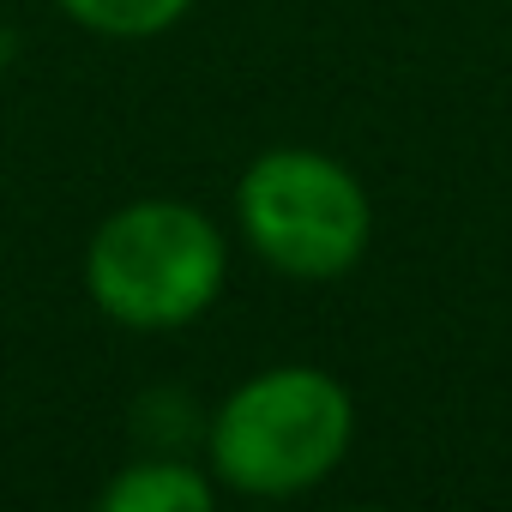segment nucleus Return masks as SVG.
I'll return each instance as SVG.
<instances>
[{
	"label": "nucleus",
	"instance_id": "nucleus-1",
	"mask_svg": "<svg viewBox=\"0 0 512 512\" xmlns=\"http://www.w3.org/2000/svg\"><path fill=\"white\" fill-rule=\"evenodd\" d=\"M356 440V398L338 374L284 362L241 380L205 428V470L247 500L320 488Z\"/></svg>",
	"mask_w": 512,
	"mask_h": 512
},
{
	"label": "nucleus",
	"instance_id": "nucleus-2",
	"mask_svg": "<svg viewBox=\"0 0 512 512\" xmlns=\"http://www.w3.org/2000/svg\"><path fill=\"white\" fill-rule=\"evenodd\" d=\"M229 278L223 229L187 199H127L85 241V296L127 332H181Z\"/></svg>",
	"mask_w": 512,
	"mask_h": 512
},
{
	"label": "nucleus",
	"instance_id": "nucleus-3",
	"mask_svg": "<svg viewBox=\"0 0 512 512\" xmlns=\"http://www.w3.org/2000/svg\"><path fill=\"white\" fill-rule=\"evenodd\" d=\"M235 223L253 260L290 284H338L374 241V199L350 163L314 145H272L235 181Z\"/></svg>",
	"mask_w": 512,
	"mask_h": 512
},
{
	"label": "nucleus",
	"instance_id": "nucleus-4",
	"mask_svg": "<svg viewBox=\"0 0 512 512\" xmlns=\"http://www.w3.org/2000/svg\"><path fill=\"white\" fill-rule=\"evenodd\" d=\"M109 512H211L217 506V476L193 470L187 458H139L121 464L103 488Z\"/></svg>",
	"mask_w": 512,
	"mask_h": 512
},
{
	"label": "nucleus",
	"instance_id": "nucleus-5",
	"mask_svg": "<svg viewBox=\"0 0 512 512\" xmlns=\"http://www.w3.org/2000/svg\"><path fill=\"white\" fill-rule=\"evenodd\" d=\"M55 7L91 31V37H109V43H151L163 31H175L187 13H193V0H55Z\"/></svg>",
	"mask_w": 512,
	"mask_h": 512
}]
</instances>
